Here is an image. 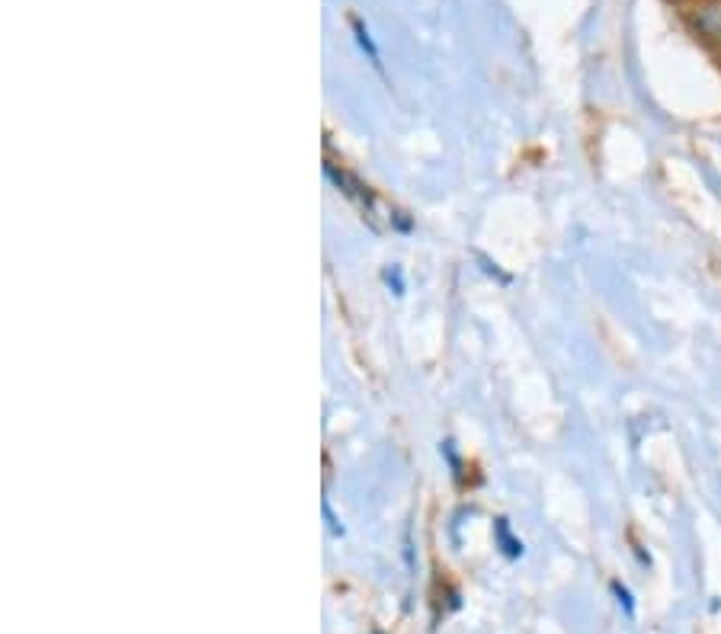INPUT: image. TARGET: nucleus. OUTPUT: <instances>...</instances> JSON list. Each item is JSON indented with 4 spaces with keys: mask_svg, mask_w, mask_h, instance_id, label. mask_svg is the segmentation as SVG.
Listing matches in <instances>:
<instances>
[{
    "mask_svg": "<svg viewBox=\"0 0 721 634\" xmlns=\"http://www.w3.org/2000/svg\"><path fill=\"white\" fill-rule=\"evenodd\" d=\"M350 26H353V36H356V45H359V48H363V52L369 55V62H373L376 68H381L379 45H376V38H373V33L366 30V23L353 16V20H350Z\"/></svg>",
    "mask_w": 721,
    "mask_h": 634,
    "instance_id": "f03ea898",
    "label": "nucleus"
},
{
    "mask_svg": "<svg viewBox=\"0 0 721 634\" xmlns=\"http://www.w3.org/2000/svg\"><path fill=\"white\" fill-rule=\"evenodd\" d=\"M686 23L706 45L721 48V0H699L696 7H689Z\"/></svg>",
    "mask_w": 721,
    "mask_h": 634,
    "instance_id": "f257e3e1",
    "label": "nucleus"
},
{
    "mask_svg": "<svg viewBox=\"0 0 721 634\" xmlns=\"http://www.w3.org/2000/svg\"><path fill=\"white\" fill-rule=\"evenodd\" d=\"M385 282H388V289H395V296H404V279H401V269H385Z\"/></svg>",
    "mask_w": 721,
    "mask_h": 634,
    "instance_id": "39448f33",
    "label": "nucleus"
},
{
    "mask_svg": "<svg viewBox=\"0 0 721 634\" xmlns=\"http://www.w3.org/2000/svg\"><path fill=\"white\" fill-rule=\"evenodd\" d=\"M612 593H615V599H619V605H625V612H629V615H635V602H632V593H629L622 583H612Z\"/></svg>",
    "mask_w": 721,
    "mask_h": 634,
    "instance_id": "20e7f679",
    "label": "nucleus"
},
{
    "mask_svg": "<svg viewBox=\"0 0 721 634\" xmlns=\"http://www.w3.org/2000/svg\"><path fill=\"white\" fill-rule=\"evenodd\" d=\"M493 532H497V545H500V552H503L507 558H520V555H523V542L513 538V532H510V523H507V520H497Z\"/></svg>",
    "mask_w": 721,
    "mask_h": 634,
    "instance_id": "7ed1b4c3",
    "label": "nucleus"
}]
</instances>
